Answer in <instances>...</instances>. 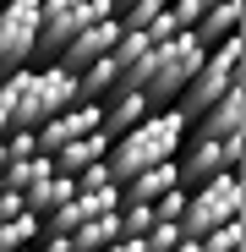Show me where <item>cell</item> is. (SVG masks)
Here are the masks:
<instances>
[{
  "mask_svg": "<svg viewBox=\"0 0 246 252\" xmlns=\"http://www.w3.org/2000/svg\"><path fill=\"white\" fill-rule=\"evenodd\" d=\"M50 170H55V159H50V154H27V159H11L0 176H6V187L22 192V187H33V181H44Z\"/></svg>",
  "mask_w": 246,
  "mask_h": 252,
  "instance_id": "cell-19",
  "label": "cell"
},
{
  "mask_svg": "<svg viewBox=\"0 0 246 252\" xmlns=\"http://www.w3.org/2000/svg\"><path fill=\"white\" fill-rule=\"evenodd\" d=\"M120 38V17H104V22H88V28H77L66 44H60V66L66 71H82L88 61H99V55H109V44Z\"/></svg>",
  "mask_w": 246,
  "mask_h": 252,
  "instance_id": "cell-9",
  "label": "cell"
},
{
  "mask_svg": "<svg viewBox=\"0 0 246 252\" xmlns=\"http://www.w3.org/2000/svg\"><path fill=\"white\" fill-rule=\"evenodd\" d=\"M38 230H44V225H38V214H27V208H22V214H11V220H0V252L33 247V241H38Z\"/></svg>",
  "mask_w": 246,
  "mask_h": 252,
  "instance_id": "cell-18",
  "label": "cell"
},
{
  "mask_svg": "<svg viewBox=\"0 0 246 252\" xmlns=\"http://www.w3.org/2000/svg\"><path fill=\"white\" fill-rule=\"evenodd\" d=\"M115 82H120V66L109 55H99V61H88V66L77 71V99H104Z\"/></svg>",
  "mask_w": 246,
  "mask_h": 252,
  "instance_id": "cell-17",
  "label": "cell"
},
{
  "mask_svg": "<svg viewBox=\"0 0 246 252\" xmlns=\"http://www.w3.org/2000/svg\"><path fill=\"white\" fill-rule=\"evenodd\" d=\"M202 50H208V44H202L191 28H181V33H170L164 44H153L142 61H132L126 71H120V88H137L153 110L159 104H175V94L186 88V77L202 61Z\"/></svg>",
  "mask_w": 246,
  "mask_h": 252,
  "instance_id": "cell-1",
  "label": "cell"
},
{
  "mask_svg": "<svg viewBox=\"0 0 246 252\" xmlns=\"http://www.w3.org/2000/svg\"><path fill=\"white\" fill-rule=\"evenodd\" d=\"M148 208H153V220H164V225H181V208H186V187H170V192H159Z\"/></svg>",
  "mask_w": 246,
  "mask_h": 252,
  "instance_id": "cell-22",
  "label": "cell"
},
{
  "mask_svg": "<svg viewBox=\"0 0 246 252\" xmlns=\"http://www.w3.org/2000/svg\"><path fill=\"white\" fill-rule=\"evenodd\" d=\"M241 203H246V187H241V170H219L208 181L186 187V208H181V236H202L224 220H241Z\"/></svg>",
  "mask_w": 246,
  "mask_h": 252,
  "instance_id": "cell-4",
  "label": "cell"
},
{
  "mask_svg": "<svg viewBox=\"0 0 246 252\" xmlns=\"http://www.w3.org/2000/svg\"><path fill=\"white\" fill-rule=\"evenodd\" d=\"M170 252H202V241H197V236H181V241H175Z\"/></svg>",
  "mask_w": 246,
  "mask_h": 252,
  "instance_id": "cell-25",
  "label": "cell"
},
{
  "mask_svg": "<svg viewBox=\"0 0 246 252\" xmlns=\"http://www.w3.org/2000/svg\"><path fill=\"white\" fill-rule=\"evenodd\" d=\"M170 17H175L181 28H191V22L202 17V0H170Z\"/></svg>",
  "mask_w": 246,
  "mask_h": 252,
  "instance_id": "cell-24",
  "label": "cell"
},
{
  "mask_svg": "<svg viewBox=\"0 0 246 252\" xmlns=\"http://www.w3.org/2000/svg\"><path fill=\"white\" fill-rule=\"evenodd\" d=\"M99 115H104V104H99V99H77V104H66V110L44 115V121L33 126L38 154H55V148H66L71 137H88V132H99Z\"/></svg>",
  "mask_w": 246,
  "mask_h": 252,
  "instance_id": "cell-8",
  "label": "cell"
},
{
  "mask_svg": "<svg viewBox=\"0 0 246 252\" xmlns=\"http://www.w3.org/2000/svg\"><path fill=\"white\" fill-rule=\"evenodd\" d=\"M197 241H202V252H235V247L246 241V225H241V220H224V225H214V230H202Z\"/></svg>",
  "mask_w": 246,
  "mask_h": 252,
  "instance_id": "cell-20",
  "label": "cell"
},
{
  "mask_svg": "<svg viewBox=\"0 0 246 252\" xmlns=\"http://www.w3.org/2000/svg\"><path fill=\"white\" fill-rule=\"evenodd\" d=\"M93 11H88V0H38V38H33V61H55L60 44L77 33V28H88Z\"/></svg>",
  "mask_w": 246,
  "mask_h": 252,
  "instance_id": "cell-7",
  "label": "cell"
},
{
  "mask_svg": "<svg viewBox=\"0 0 246 252\" xmlns=\"http://www.w3.org/2000/svg\"><path fill=\"white\" fill-rule=\"evenodd\" d=\"M170 187H181L175 159H159V164H148V170H137V176L120 181V203H153L159 192H170Z\"/></svg>",
  "mask_w": 246,
  "mask_h": 252,
  "instance_id": "cell-12",
  "label": "cell"
},
{
  "mask_svg": "<svg viewBox=\"0 0 246 252\" xmlns=\"http://www.w3.org/2000/svg\"><path fill=\"white\" fill-rule=\"evenodd\" d=\"M219 170H241V137H202V132L181 137V148H175V176H181V187L208 181V176H219Z\"/></svg>",
  "mask_w": 246,
  "mask_h": 252,
  "instance_id": "cell-5",
  "label": "cell"
},
{
  "mask_svg": "<svg viewBox=\"0 0 246 252\" xmlns=\"http://www.w3.org/2000/svg\"><path fill=\"white\" fill-rule=\"evenodd\" d=\"M104 154H109V137H104V132H88V137H71L66 148H55L50 159H55V170H66V176H77L82 164H99Z\"/></svg>",
  "mask_w": 246,
  "mask_h": 252,
  "instance_id": "cell-14",
  "label": "cell"
},
{
  "mask_svg": "<svg viewBox=\"0 0 246 252\" xmlns=\"http://www.w3.org/2000/svg\"><path fill=\"white\" fill-rule=\"evenodd\" d=\"M6 148H11V159H27V154H38L33 126H11V132H6ZM11 159H6V164H11Z\"/></svg>",
  "mask_w": 246,
  "mask_h": 252,
  "instance_id": "cell-23",
  "label": "cell"
},
{
  "mask_svg": "<svg viewBox=\"0 0 246 252\" xmlns=\"http://www.w3.org/2000/svg\"><path fill=\"white\" fill-rule=\"evenodd\" d=\"M241 61H246V38H241V28L235 33H224L219 44H208L202 50V61H197V71L186 77V88L175 94V110L191 121V115H202L224 88H235L241 82Z\"/></svg>",
  "mask_w": 246,
  "mask_h": 252,
  "instance_id": "cell-3",
  "label": "cell"
},
{
  "mask_svg": "<svg viewBox=\"0 0 246 252\" xmlns=\"http://www.w3.org/2000/svg\"><path fill=\"white\" fill-rule=\"evenodd\" d=\"M186 126H191V121H186L175 104L148 110L137 126H126V132L109 143V154H104L109 176H115V181H126V176L148 170V164H159V159H175V148H181V137H186Z\"/></svg>",
  "mask_w": 246,
  "mask_h": 252,
  "instance_id": "cell-2",
  "label": "cell"
},
{
  "mask_svg": "<svg viewBox=\"0 0 246 252\" xmlns=\"http://www.w3.org/2000/svg\"><path fill=\"white\" fill-rule=\"evenodd\" d=\"M159 6H170V0H115V17H120V28H142Z\"/></svg>",
  "mask_w": 246,
  "mask_h": 252,
  "instance_id": "cell-21",
  "label": "cell"
},
{
  "mask_svg": "<svg viewBox=\"0 0 246 252\" xmlns=\"http://www.w3.org/2000/svg\"><path fill=\"white\" fill-rule=\"evenodd\" d=\"M99 104H104V115H99V132H104L109 143H115L120 132H126V126H137V121H142V115L153 110V104H148V99H142L137 88H120V82H115V88H109V94H104Z\"/></svg>",
  "mask_w": 246,
  "mask_h": 252,
  "instance_id": "cell-11",
  "label": "cell"
},
{
  "mask_svg": "<svg viewBox=\"0 0 246 252\" xmlns=\"http://www.w3.org/2000/svg\"><path fill=\"white\" fill-rule=\"evenodd\" d=\"M71 192H77V181H71L66 170H50L44 181H33V187H22V208H27V214H38V220H44L50 208H55V203H66Z\"/></svg>",
  "mask_w": 246,
  "mask_h": 252,
  "instance_id": "cell-13",
  "label": "cell"
},
{
  "mask_svg": "<svg viewBox=\"0 0 246 252\" xmlns=\"http://www.w3.org/2000/svg\"><path fill=\"white\" fill-rule=\"evenodd\" d=\"M17 252H33V247H17Z\"/></svg>",
  "mask_w": 246,
  "mask_h": 252,
  "instance_id": "cell-27",
  "label": "cell"
},
{
  "mask_svg": "<svg viewBox=\"0 0 246 252\" xmlns=\"http://www.w3.org/2000/svg\"><path fill=\"white\" fill-rule=\"evenodd\" d=\"M11 132V115H6V99H0V137Z\"/></svg>",
  "mask_w": 246,
  "mask_h": 252,
  "instance_id": "cell-26",
  "label": "cell"
},
{
  "mask_svg": "<svg viewBox=\"0 0 246 252\" xmlns=\"http://www.w3.org/2000/svg\"><path fill=\"white\" fill-rule=\"evenodd\" d=\"M241 28V0H214V6H202V17L191 22V33L202 38V44H219L224 33Z\"/></svg>",
  "mask_w": 246,
  "mask_h": 252,
  "instance_id": "cell-15",
  "label": "cell"
},
{
  "mask_svg": "<svg viewBox=\"0 0 246 252\" xmlns=\"http://www.w3.org/2000/svg\"><path fill=\"white\" fill-rule=\"evenodd\" d=\"M197 126L191 132H202V137H241L246 132V82H235V88H224L202 115H191Z\"/></svg>",
  "mask_w": 246,
  "mask_h": 252,
  "instance_id": "cell-10",
  "label": "cell"
},
{
  "mask_svg": "<svg viewBox=\"0 0 246 252\" xmlns=\"http://www.w3.org/2000/svg\"><path fill=\"white\" fill-rule=\"evenodd\" d=\"M115 236H120V214H115V208H104V214L82 220V225L71 230V247H77V252H99V247H109Z\"/></svg>",
  "mask_w": 246,
  "mask_h": 252,
  "instance_id": "cell-16",
  "label": "cell"
},
{
  "mask_svg": "<svg viewBox=\"0 0 246 252\" xmlns=\"http://www.w3.org/2000/svg\"><path fill=\"white\" fill-rule=\"evenodd\" d=\"M38 38V0H0V77L33 61Z\"/></svg>",
  "mask_w": 246,
  "mask_h": 252,
  "instance_id": "cell-6",
  "label": "cell"
}]
</instances>
